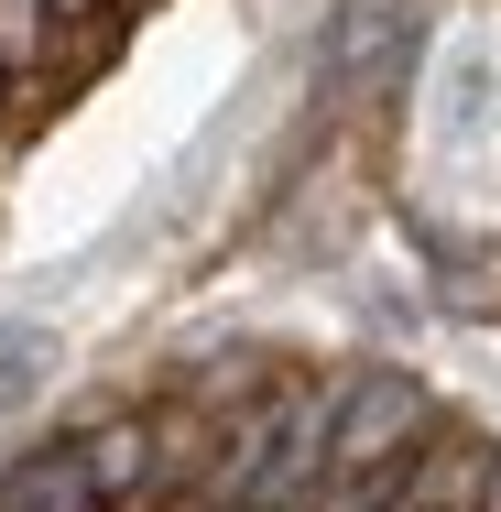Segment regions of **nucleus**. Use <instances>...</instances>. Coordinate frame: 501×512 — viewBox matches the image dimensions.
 <instances>
[{
	"mask_svg": "<svg viewBox=\"0 0 501 512\" xmlns=\"http://www.w3.org/2000/svg\"><path fill=\"white\" fill-rule=\"evenodd\" d=\"M55 11H88V0H55Z\"/></svg>",
	"mask_w": 501,
	"mask_h": 512,
	"instance_id": "8",
	"label": "nucleus"
},
{
	"mask_svg": "<svg viewBox=\"0 0 501 512\" xmlns=\"http://www.w3.org/2000/svg\"><path fill=\"white\" fill-rule=\"evenodd\" d=\"M491 109H501V77H491V44L480 33H458L447 55H436V99H425V131L458 153V142H480L491 131Z\"/></svg>",
	"mask_w": 501,
	"mask_h": 512,
	"instance_id": "4",
	"label": "nucleus"
},
{
	"mask_svg": "<svg viewBox=\"0 0 501 512\" xmlns=\"http://www.w3.org/2000/svg\"><path fill=\"white\" fill-rule=\"evenodd\" d=\"M425 425H436V404L414 371H349L327 393V512H393Z\"/></svg>",
	"mask_w": 501,
	"mask_h": 512,
	"instance_id": "1",
	"label": "nucleus"
},
{
	"mask_svg": "<svg viewBox=\"0 0 501 512\" xmlns=\"http://www.w3.org/2000/svg\"><path fill=\"white\" fill-rule=\"evenodd\" d=\"M44 382H55V327L11 316V327H0V425H22Z\"/></svg>",
	"mask_w": 501,
	"mask_h": 512,
	"instance_id": "6",
	"label": "nucleus"
},
{
	"mask_svg": "<svg viewBox=\"0 0 501 512\" xmlns=\"http://www.w3.org/2000/svg\"><path fill=\"white\" fill-rule=\"evenodd\" d=\"M414 33H425L414 0H338V22H327V44H316V77H327V88L403 77V66H414Z\"/></svg>",
	"mask_w": 501,
	"mask_h": 512,
	"instance_id": "3",
	"label": "nucleus"
},
{
	"mask_svg": "<svg viewBox=\"0 0 501 512\" xmlns=\"http://www.w3.org/2000/svg\"><path fill=\"white\" fill-rule=\"evenodd\" d=\"M44 44V0H0V66H33Z\"/></svg>",
	"mask_w": 501,
	"mask_h": 512,
	"instance_id": "7",
	"label": "nucleus"
},
{
	"mask_svg": "<svg viewBox=\"0 0 501 512\" xmlns=\"http://www.w3.org/2000/svg\"><path fill=\"white\" fill-rule=\"evenodd\" d=\"M0 512H109L99 469H88V436H77V447H44V458H22V469L0 480Z\"/></svg>",
	"mask_w": 501,
	"mask_h": 512,
	"instance_id": "5",
	"label": "nucleus"
},
{
	"mask_svg": "<svg viewBox=\"0 0 501 512\" xmlns=\"http://www.w3.org/2000/svg\"><path fill=\"white\" fill-rule=\"evenodd\" d=\"M327 480V393H284L229 458V512H295Z\"/></svg>",
	"mask_w": 501,
	"mask_h": 512,
	"instance_id": "2",
	"label": "nucleus"
}]
</instances>
